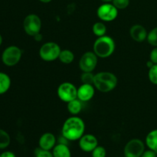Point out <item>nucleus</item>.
I'll list each match as a JSON object with an SVG mask.
<instances>
[{"instance_id":"29","label":"nucleus","mask_w":157,"mask_h":157,"mask_svg":"<svg viewBox=\"0 0 157 157\" xmlns=\"http://www.w3.org/2000/svg\"><path fill=\"white\" fill-rule=\"evenodd\" d=\"M141 157H157V153L156 152L153 151V150L148 149L144 152Z\"/></svg>"},{"instance_id":"23","label":"nucleus","mask_w":157,"mask_h":157,"mask_svg":"<svg viewBox=\"0 0 157 157\" xmlns=\"http://www.w3.org/2000/svg\"><path fill=\"white\" fill-rule=\"evenodd\" d=\"M148 78L152 84L157 85V64H153V66L149 68Z\"/></svg>"},{"instance_id":"14","label":"nucleus","mask_w":157,"mask_h":157,"mask_svg":"<svg viewBox=\"0 0 157 157\" xmlns=\"http://www.w3.org/2000/svg\"><path fill=\"white\" fill-rule=\"evenodd\" d=\"M130 34L133 40L136 42H143L147 38V29L141 25H134L131 27L130 30Z\"/></svg>"},{"instance_id":"12","label":"nucleus","mask_w":157,"mask_h":157,"mask_svg":"<svg viewBox=\"0 0 157 157\" xmlns=\"http://www.w3.org/2000/svg\"><path fill=\"white\" fill-rule=\"evenodd\" d=\"M93 84H82L78 88V98L82 102H87L94 98L95 94Z\"/></svg>"},{"instance_id":"3","label":"nucleus","mask_w":157,"mask_h":157,"mask_svg":"<svg viewBox=\"0 0 157 157\" xmlns=\"http://www.w3.org/2000/svg\"><path fill=\"white\" fill-rule=\"evenodd\" d=\"M116 48L115 41L111 37L104 35L98 37L94 43L93 52L98 58H107L111 56Z\"/></svg>"},{"instance_id":"17","label":"nucleus","mask_w":157,"mask_h":157,"mask_svg":"<svg viewBox=\"0 0 157 157\" xmlns=\"http://www.w3.org/2000/svg\"><path fill=\"white\" fill-rule=\"evenodd\" d=\"M11 78L7 74L0 72V95L6 94L11 87Z\"/></svg>"},{"instance_id":"16","label":"nucleus","mask_w":157,"mask_h":157,"mask_svg":"<svg viewBox=\"0 0 157 157\" xmlns=\"http://www.w3.org/2000/svg\"><path fill=\"white\" fill-rule=\"evenodd\" d=\"M145 143L148 149L157 153V129L151 130L147 135Z\"/></svg>"},{"instance_id":"32","label":"nucleus","mask_w":157,"mask_h":157,"mask_svg":"<svg viewBox=\"0 0 157 157\" xmlns=\"http://www.w3.org/2000/svg\"><path fill=\"white\" fill-rule=\"evenodd\" d=\"M41 2H43V3H49L50 2H52V0H39Z\"/></svg>"},{"instance_id":"15","label":"nucleus","mask_w":157,"mask_h":157,"mask_svg":"<svg viewBox=\"0 0 157 157\" xmlns=\"http://www.w3.org/2000/svg\"><path fill=\"white\" fill-rule=\"evenodd\" d=\"M54 157H71V152L67 144H60L55 145L52 150Z\"/></svg>"},{"instance_id":"8","label":"nucleus","mask_w":157,"mask_h":157,"mask_svg":"<svg viewBox=\"0 0 157 157\" xmlns=\"http://www.w3.org/2000/svg\"><path fill=\"white\" fill-rule=\"evenodd\" d=\"M145 151V144L140 139H132L124 147V157H141Z\"/></svg>"},{"instance_id":"10","label":"nucleus","mask_w":157,"mask_h":157,"mask_svg":"<svg viewBox=\"0 0 157 157\" xmlns=\"http://www.w3.org/2000/svg\"><path fill=\"white\" fill-rule=\"evenodd\" d=\"M98 57L94 52L83 54L79 61V67L83 72H93L98 64Z\"/></svg>"},{"instance_id":"25","label":"nucleus","mask_w":157,"mask_h":157,"mask_svg":"<svg viewBox=\"0 0 157 157\" xmlns=\"http://www.w3.org/2000/svg\"><path fill=\"white\" fill-rule=\"evenodd\" d=\"M92 157H106L107 156V151L104 147L98 146L93 151L91 152Z\"/></svg>"},{"instance_id":"18","label":"nucleus","mask_w":157,"mask_h":157,"mask_svg":"<svg viewBox=\"0 0 157 157\" xmlns=\"http://www.w3.org/2000/svg\"><path fill=\"white\" fill-rule=\"evenodd\" d=\"M82 103H83L82 101H80L78 98H76V99L67 103V110H68L69 113H70L71 114L73 115V116H75V115H78V113H81L83 107Z\"/></svg>"},{"instance_id":"20","label":"nucleus","mask_w":157,"mask_h":157,"mask_svg":"<svg viewBox=\"0 0 157 157\" xmlns=\"http://www.w3.org/2000/svg\"><path fill=\"white\" fill-rule=\"evenodd\" d=\"M92 31L93 33L94 34L95 36L101 37L106 35L107 33V27L106 25L104 24V21H98L94 24L93 27H92Z\"/></svg>"},{"instance_id":"6","label":"nucleus","mask_w":157,"mask_h":157,"mask_svg":"<svg viewBox=\"0 0 157 157\" xmlns=\"http://www.w3.org/2000/svg\"><path fill=\"white\" fill-rule=\"evenodd\" d=\"M23 28L28 35L35 37L41 32V18L35 14H29L25 18L23 21Z\"/></svg>"},{"instance_id":"30","label":"nucleus","mask_w":157,"mask_h":157,"mask_svg":"<svg viewBox=\"0 0 157 157\" xmlns=\"http://www.w3.org/2000/svg\"><path fill=\"white\" fill-rule=\"evenodd\" d=\"M1 157H16V156L12 151H4L1 153Z\"/></svg>"},{"instance_id":"1","label":"nucleus","mask_w":157,"mask_h":157,"mask_svg":"<svg viewBox=\"0 0 157 157\" xmlns=\"http://www.w3.org/2000/svg\"><path fill=\"white\" fill-rule=\"evenodd\" d=\"M85 124L81 117L72 116L64 121L61 129V133L68 141L79 140L84 134Z\"/></svg>"},{"instance_id":"4","label":"nucleus","mask_w":157,"mask_h":157,"mask_svg":"<svg viewBox=\"0 0 157 157\" xmlns=\"http://www.w3.org/2000/svg\"><path fill=\"white\" fill-rule=\"evenodd\" d=\"M61 52V47L57 43L48 41L41 45L39 49V56L43 61L52 62L59 58Z\"/></svg>"},{"instance_id":"7","label":"nucleus","mask_w":157,"mask_h":157,"mask_svg":"<svg viewBox=\"0 0 157 157\" xmlns=\"http://www.w3.org/2000/svg\"><path fill=\"white\" fill-rule=\"evenodd\" d=\"M57 94L60 100L68 103L78 98V88L71 82L61 83L58 86Z\"/></svg>"},{"instance_id":"35","label":"nucleus","mask_w":157,"mask_h":157,"mask_svg":"<svg viewBox=\"0 0 157 157\" xmlns=\"http://www.w3.org/2000/svg\"><path fill=\"white\" fill-rule=\"evenodd\" d=\"M0 157H1V153H0Z\"/></svg>"},{"instance_id":"5","label":"nucleus","mask_w":157,"mask_h":157,"mask_svg":"<svg viewBox=\"0 0 157 157\" xmlns=\"http://www.w3.org/2000/svg\"><path fill=\"white\" fill-rule=\"evenodd\" d=\"M22 51L16 45H10L6 48L2 54V61L5 65L13 67L21 60Z\"/></svg>"},{"instance_id":"26","label":"nucleus","mask_w":157,"mask_h":157,"mask_svg":"<svg viewBox=\"0 0 157 157\" xmlns=\"http://www.w3.org/2000/svg\"><path fill=\"white\" fill-rule=\"evenodd\" d=\"M112 4L118 9H125L130 5V0H113Z\"/></svg>"},{"instance_id":"9","label":"nucleus","mask_w":157,"mask_h":157,"mask_svg":"<svg viewBox=\"0 0 157 157\" xmlns=\"http://www.w3.org/2000/svg\"><path fill=\"white\" fill-rule=\"evenodd\" d=\"M98 17L102 21H112L117 18L118 15V9L112 4V2L103 3L97 10Z\"/></svg>"},{"instance_id":"22","label":"nucleus","mask_w":157,"mask_h":157,"mask_svg":"<svg viewBox=\"0 0 157 157\" xmlns=\"http://www.w3.org/2000/svg\"><path fill=\"white\" fill-rule=\"evenodd\" d=\"M147 41L150 45L157 47V27H155L147 35Z\"/></svg>"},{"instance_id":"24","label":"nucleus","mask_w":157,"mask_h":157,"mask_svg":"<svg viewBox=\"0 0 157 157\" xmlns=\"http://www.w3.org/2000/svg\"><path fill=\"white\" fill-rule=\"evenodd\" d=\"M94 75L92 72H83L81 75V81L83 84H93L94 80Z\"/></svg>"},{"instance_id":"28","label":"nucleus","mask_w":157,"mask_h":157,"mask_svg":"<svg viewBox=\"0 0 157 157\" xmlns=\"http://www.w3.org/2000/svg\"><path fill=\"white\" fill-rule=\"evenodd\" d=\"M150 60L153 61V64H157V47H155L153 50L151 51L150 54Z\"/></svg>"},{"instance_id":"2","label":"nucleus","mask_w":157,"mask_h":157,"mask_svg":"<svg viewBox=\"0 0 157 157\" xmlns=\"http://www.w3.org/2000/svg\"><path fill=\"white\" fill-rule=\"evenodd\" d=\"M117 85V78L109 71H101L94 75V86L102 93L112 91Z\"/></svg>"},{"instance_id":"33","label":"nucleus","mask_w":157,"mask_h":157,"mask_svg":"<svg viewBox=\"0 0 157 157\" xmlns=\"http://www.w3.org/2000/svg\"><path fill=\"white\" fill-rule=\"evenodd\" d=\"M101 2H103L104 3H107V2H112L113 0H101Z\"/></svg>"},{"instance_id":"13","label":"nucleus","mask_w":157,"mask_h":157,"mask_svg":"<svg viewBox=\"0 0 157 157\" xmlns=\"http://www.w3.org/2000/svg\"><path fill=\"white\" fill-rule=\"evenodd\" d=\"M57 144V140L55 135L52 133H44L41 136L38 140V146L44 150H52Z\"/></svg>"},{"instance_id":"34","label":"nucleus","mask_w":157,"mask_h":157,"mask_svg":"<svg viewBox=\"0 0 157 157\" xmlns=\"http://www.w3.org/2000/svg\"><path fill=\"white\" fill-rule=\"evenodd\" d=\"M2 41H3V39H2V36L1 34H0V46H1V44H2Z\"/></svg>"},{"instance_id":"11","label":"nucleus","mask_w":157,"mask_h":157,"mask_svg":"<svg viewBox=\"0 0 157 157\" xmlns=\"http://www.w3.org/2000/svg\"><path fill=\"white\" fill-rule=\"evenodd\" d=\"M98 146V138L93 134H84L79 140L80 149L85 153H91Z\"/></svg>"},{"instance_id":"31","label":"nucleus","mask_w":157,"mask_h":157,"mask_svg":"<svg viewBox=\"0 0 157 157\" xmlns=\"http://www.w3.org/2000/svg\"><path fill=\"white\" fill-rule=\"evenodd\" d=\"M153 64H153V61H151L150 60H149V61L147 62V66L149 67V68H150L152 66H153Z\"/></svg>"},{"instance_id":"27","label":"nucleus","mask_w":157,"mask_h":157,"mask_svg":"<svg viewBox=\"0 0 157 157\" xmlns=\"http://www.w3.org/2000/svg\"><path fill=\"white\" fill-rule=\"evenodd\" d=\"M35 157H54L52 152L50 150H44L42 149L36 148L35 150Z\"/></svg>"},{"instance_id":"21","label":"nucleus","mask_w":157,"mask_h":157,"mask_svg":"<svg viewBox=\"0 0 157 157\" xmlns=\"http://www.w3.org/2000/svg\"><path fill=\"white\" fill-rule=\"evenodd\" d=\"M11 143V137L9 133L4 130L0 129V150L7 148Z\"/></svg>"},{"instance_id":"19","label":"nucleus","mask_w":157,"mask_h":157,"mask_svg":"<svg viewBox=\"0 0 157 157\" xmlns=\"http://www.w3.org/2000/svg\"><path fill=\"white\" fill-rule=\"evenodd\" d=\"M58 59L63 64H69L73 62L75 60V55L71 50L64 49V50H61Z\"/></svg>"}]
</instances>
